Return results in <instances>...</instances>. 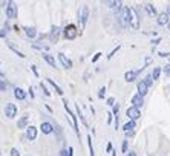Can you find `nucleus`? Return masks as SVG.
<instances>
[{
    "instance_id": "obj_7",
    "label": "nucleus",
    "mask_w": 170,
    "mask_h": 156,
    "mask_svg": "<svg viewBox=\"0 0 170 156\" xmlns=\"http://www.w3.org/2000/svg\"><path fill=\"white\" fill-rule=\"evenodd\" d=\"M5 115L8 116V118H14V116L17 115V107H16V104L8 103L6 107H5Z\"/></svg>"
},
{
    "instance_id": "obj_21",
    "label": "nucleus",
    "mask_w": 170,
    "mask_h": 156,
    "mask_svg": "<svg viewBox=\"0 0 170 156\" xmlns=\"http://www.w3.org/2000/svg\"><path fill=\"white\" fill-rule=\"evenodd\" d=\"M48 83H49V84H51L52 87H54V89H55V92H57L58 95H63V90H61V87H60V86H57L54 80H51V78H48Z\"/></svg>"
},
{
    "instance_id": "obj_24",
    "label": "nucleus",
    "mask_w": 170,
    "mask_h": 156,
    "mask_svg": "<svg viewBox=\"0 0 170 156\" xmlns=\"http://www.w3.org/2000/svg\"><path fill=\"white\" fill-rule=\"evenodd\" d=\"M160 74H161V68H155V69H153V72H152L153 80H158V78H160Z\"/></svg>"
},
{
    "instance_id": "obj_10",
    "label": "nucleus",
    "mask_w": 170,
    "mask_h": 156,
    "mask_svg": "<svg viewBox=\"0 0 170 156\" xmlns=\"http://www.w3.org/2000/svg\"><path fill=\"white\" fill-rule=\"evenodd\" d=\"M40 130L45 133V135H49V133H52L54 132V126H52L51 123H42V126H40Z\"/></svg>"
},
{
    "instance_id": "obj_19",
    "label": "nucleus",
    "mask_w": 170,
    "mask_h": 156,
    "mask_svg": "<svg viewBox=\"0 0 170 156\" xmlns=\"http://www.w3.org/2000/svg\"><path fill=\"white\" fill-rule=\"evenodd\" d=\"M14 97H16L17 100H20V101H22V100H25V98H26V94H25V90H23V89L17 87V89L14 90Z\"/></svg>"
},
{
    "instance_id": "obj_45",
    "label": "nucleus",
    "mask_w": 170,
    "mask_h": 156,
    "mask_svg": "<svg viewBox=\"0 0 170 156\" xmlns=\"http://www.w3.org/2000/svg\"><path fill=\"white\" fill-rule=\"evenodd\" d=\"M29 95H31V98H34V92H32V87H29Z\"/></svg>"
},
{
    "instance_id": "obj_42",
    "label": "nucleus",
    "mask_w": 170,
    "mask_h": 156,
    "mask_svg": "<svg viewBox=\"0 0 170 156\" xmlns=\"http://www.w3.org/2000/svg\"><path fill=\"white\" fill-rule=\"evenodd\" d=\"M31 69H32V72H34V75H35V77H38V72H37V68H35V66H31Z\"/></svg>"
},
{
    "instance_id": "obj_28",
    "label": "nucleus",
    "mask_w": 170,
    "mask_h": 156,
    "mask_svg": "<svg viewBox=\"0 0 170 156\" xmlns=\"http://www.w3.org/2000/svg\"><path fill=\"white\" fill-rule=\"evenodd\" d=\"M152 78H153V77H152V74H150V75H147V77H146V78H144V80H142V81H144V83H146L147 86H150V84H152V81H153Z\"/></svg>"
},
{
    "instance_id": "obj_16",
    "label": "nucleus",
    "mask_w": 170,
    "mask_h": 156,
    "mask_svg": "<svg viewBox=\"0 0 170 156\" xmlns=\"http://www.w3.org/2000/svg\"><path fill=\"white\" fill-rule=\"evenodd\" d=\"M135 77H136V72L135 71H127L124 74V80L127 83H132V81H135Z\"/></svg>"
},
{
    "instance_id": "obj_22",
    "label": "nucleus",
    "mask_w": 170,
    "mask_h": 156,
    "mask_svg": "<svg viewBox=\"0 0 170 156\" xmlns=\"http://www.w3.org/2000/svg\"><path fill=\"white\" fill-rule=\"evenodd\" d=\"M26 124H28V116H22V118L19 120V123H17V127L19 129H25ZM26 129H28V127H26Z\"/></svg>"
},
{
    "instance_id": "obj_25",
    "label": "nucleus",
    "mask_w": 170,
    "mask_h": 156,
    "mask_svg": "<svg viewBox=\"0 0 170 156\" xmlns=\"http://www.w3.org/2000/svg\"><path fill=\"white\" fill-rule=\"evenodd\" d=\"M9 49H11L12 52H16V54H17V55H19L20 58H25V57H26V55L23 54V52H20L19 49H16V48H14V46H12V45H9Z\"/></svg>"
},
{
    "instance_id": "obj_34",
    "label": "nucleus",
    "mask_w": 170,
    "mask_h": 156,
    "mask_svg": "<svg viewBox=\"0 0 170 156\" xmlns=\"http://www.w3.org/2000/svg\"><path fill=\"white\" fill-rule=\"evenodd\" d=\"M11 156H20V152L17 149H11Z\"/></svg>"
},
{
    "instance_id": "obj_43",
    "label": "nucleus",
    "mask_w": 170,
    "mask_h": 156,
    "mask_svg": "<svg viewBox=\"0 0 170 156\" xmlns=\"http://www.w3.org/2000/svg\"><path fill=\"white\" fill-rule=\"evenodd\" d=\"M115 129H118V115L115 116Z\"/></svg>"
},
{
    "instance_id": "obj_9",
    "label": "nucleus",
    "mask_w": 170,
    "mask_h": 156,
    "mask_svg": "<svg viewBox=\"0 0 170 156\" xmlns=\"http://www.w3.org/2000/svg\"><path fill=\"white\" fill-rule=\"evenodd\" d=\"M58 35H60V26H52V29L49 32V40L51 42H57Z\"/></svg>"
},
{
    "instance_id": "obj_11",
    "label": "nucleus",
    "mask_w": 170,
    "mask_h": 156,
    "mask_svg": "<svg viewBox=\"0 0 170 156\" xmlns=\"http://www.w3.org/2000/svg\"><path fill=\"white\" fill-rule=\"evenodd\" d=\"M87 17H89V8H87V6H83V8H81V14H80V23H81V26L86 25Z\"/></svg>"
},
{
    "instance_id": "obj_12",
    "label": "nucleus",
    "mask_w": 170,
    "mask_h": 156,
    "mask_svg": "<svg viewBox=\"0 0 170 156\" xmlns=\"http://www.w3.org/2000/svg\"><path fill=\"white\" fill-rule=\"evenodd\" d=\"M26 138L31 139V141H34V139L37 138V129L32 127V126H29L28 129H26Z\"/></svg>"
},
{
    "instance_id": "obj_1",
    "label": "nucleus",
    "mask_w": 170,
    "mask_h": 156,
    "mask_svg": "<svg viewBox=\"0 0 170 156\" xmlns=\"http://www.w3.org/2000/svg\"><path fill=\"white\" fill-rule=\"evenodd\" d=\"M77 34H78L77 26H74V25H68L66 28L63 29V35H64V38H68V40H74L77 37Z\"/></svg>"
},
{
    "instance_id": "obj_33",
    "label": "nucleus",
    "mask_w": 170,
    "mask_h": 156,
    "mask_svg": "<svg viewBox=\"0 0 170 156\" xmlns=\"http://www.w3.org/2000/svg\"><path fill=\"white\" fill-rule=\"evenodd\" d=\"M121 149H123V153H127V139H124V141H123Z\"/></svg>"
},
{
    "instance_id": "obj_2",
    "label": "nucleus",
    "mask_w": 170,
    "mask_h": 156,
    "mask_svg": "<svg viewBox=\"0 0 170 156\" xmlns=\"http://www.w3.org/2000/svg\"><path fill=\"white\" fill-rule=\"evenodd\" d=\"M63 104H64V109H66V112L69 113V116L72 118V123H74V130H75V133L80 136V130H78V121H77V116H75V113L69 109V106H68V101L66 100H63Z\"/></svg>"
},
{
    "instance_id": "obj_17",
    "label": "nucleus",
    "mask_w": 170,
    "mask_h": 156,
    "mask_svg": "<svg viewBox=\"0 0 170 156\" xmlns=\"http://www.w3.org/2000/svg\"><path fill=\"white\" fill-rule=\"evenodd\" d=\"M43 58H45V61H46L48 64H51L52 68H55V66H57V63H55V58L52 57V55H49L48 52H45V54H43Z\"/></svg>"
},
{
    "instance_id": "obj_38",
    "label": "nucleus",
    "mask_w": 170,
    "mask_h": 156,
    "mask_svg": "<svg viewBox=\"0 0 170 156\" xmlns=\"http://www.w3.org/2000/svg\"><path fill=\"white\" fill-rule=\"evenodd\" d=\"M0 89H2V92H5V89H6V83L2 80V84H0Z\"/></svg>"
},
{
    "instance_id": "obj_44",
    "label": "nucleus",
    "mask_w": 170,
    "mask_h": 156,
    "mask_svg": "<svg viewBox=\"0 0 170 156\" xmlns=\"http://www.w3.org/2000/svg\"><path fill=\"white\" fill-rule=\"evenodd\" d=\"M110 121H112V113L107 115V123H110Z\"/></svg>"
},
{
    "instance_id": "obj_27",
    "label": "nucleus",
    "mask_w": 170,
    "mask_h": 156,
    "mask_svg": "<svg viewBox=\"0 0 170 156\" xmlns=\"http://www.w3.org/2000/svg\"><path fill=\"white\" fill-rule=\"evenodd\" d=\"M163 72L166 77H170V64H166V66L163 68Z\"/></svg>"
},
{
    "instance_id": "obj_8",
    "label": "nucleus",
    "mask_w": 170,
    "mask_h": 156,
    "mask_svg": "<svg viewBox=\"0 0 170 156\" xmlns=\"http://www.w3.org/2000/svg\"><path fill=\"white\" fill-rule=\"evenodd\" d=\"M58 60H60V63L63 64V68H66V69H71V68H72V61H71L66 55H64V54H61V52L58 54Z\"/></svg>"
},
{
    "instance_id": "obj_6",
    "label": "nucleus",
    "mask_w": 170,
    "mask_h": 156,
    "mask_svg": "<svg viewBox=\"0 0 170 156\" xmlns=\"http://www.w3.org/2000/svg\"><path fill=\"white\" fill-rule=\"evenodd\" d=\"M120 17H121V22L124 25H130V8L123 6L121 11H120Z\"/></svg>"
},
{
    "instance_id": "obj_14",
    "label": "nucleus",
    "mask_w": 170,
    "mask_h": 156,
    "mask_svg": "<svg viewBox=\"0 0 170 156\" xmlns=\"http://www.w3.org/2000/svg\"><path fill=\"white\" fill-rule=\"evenodd\" d=\"M169 14L167 12H161V14L158 16V25H161V26H164V25H169L170 22H169Z\"/></svg>"
},
{
    "instance_id": "obj_23",
    "label": "nucleus",
    "mask_w": 170,
    "mask_h": 156,
    "mask_svg": "<svg viewBox=\"0 0 170 156\" xmlns=\"http://www.w3.org/2000/svg\"><path fill=\"white\" fill-rule=\"evenodd\" d=\"M146 9H147V12H149L150 16H160L158 12H156L155 6H152V5H146Z\"/></svg>"
},
{
    "instance_id": "obj_37",
    "label": "nucleus",
    "mask_w": 170,
    "mask_h": 156,
    "mask_svg": "<svg viewBox=\"0 0 170 156\" xmlns=\"http://www.w3.org/2000/svg\"><path fill=\"white\" fill-rule=\"evenodd\" d=\"M101 55H103V54H101V52H98V54H95V57L92 58V63H95V61H97V60H98V58H100Z\"/></svg>"
},
{
    "instance_id": "obj_47",
    "label": "nucleus",
    "mask_w": 170,
    "mask_h": 156,
    "mask_svg": "<svg viewBox=\"0 0 170 156\" xmlns=\"http://www.w3.org/2000/svg\"><path fill=\"white\" fill-rule=\"evenodd\" d=\"M129 156H136L135 153H129Z\"/></svg>"
},
{
    "instance_id": "obj_32",
    "label": "nucleus",
    "mask_w": 170,
    "mask_h": 156,
    "mask_svg": "<svg viewBox=\"0 0 170 156\" xmlns=\"http://www.w3.org/2000/svg\"><path fill=\"white\" fill-rule=\"evenodd\" d=\"M40 86H42V89H43V92H45V95H46V97H49V95H51V92H49V90H48V87H46V86H45L43 83H42Z\"/></svg>"
},
{
    "instance_id": "obj_4",
    "label": "nucleus",
    "mask_w": 170,
    "mask_h": 156,
    "mask_svg": "<svg viewBox=\"0 0 170 156\" xmlns=\"http://www.w3.org/2000/svg\"><path fill=\"white\" fill-rule=\"evenodd\" d=\"M6 17L8 19H16L17 17V6H16V3H12V2L6 3Z\"/></svg>"
},
{
    "instance_id": "obj_48",
    "label": "nucleus",
    "mask_w": 170,
    "mask_h": 156,
    "mask_svg": "<svg viewBox=\"0 0 170 156\" xmlns=\"http://www.w3.org/2000/svg\"><path fill=\"white\" fill-rule=\"evenodd\" d=\"M167 26H169V29H170V23H169V25H167Z\"/></svg>"
},
{
    "instance_id": "obj_40",
    "label": "nucleus",
    "mask_w": 170,
    "mask_h": 156,
    "mask_svg": "<svg viewBox=\"0 0 170 156\" xmlns=\"http://www.w3.org/2000/svg\"><path fill=\"white\" fill-rule=\"evenodd\" d=\"M160 42H161V38L158 37V38H155V40H152V45H158Z\"/></svg>"
},
{
    "instance_id": "obj_13",
    "label": "nucleus",
    "mask_w": 170,
    "mask_h": 156,
    "mask_svg": "<svg viewBox=\"0 0 170 156\" xmlns=\"http://www.w3.org/2000/svg\"><path fill=\"white\" fill-rule=\"evenodd\" d=\"M147 89H149V86L141 80V81L138 83V95H139V97H144V95L147 94Z\"/></svg>"
},
{
    "instance_id": "obj_35",
    "label": "nucleus",
    "mask_w": 170,
    "mask_h": 156,
    "mask_svg": "<svg viewBox=\"0 0 170 156\" xmlns=\"http://www.w3.org/2000/svg\"><path fill=\"white\" fill-rule=\"evenodd\" d=\"M158 55H160V57H163V58H167V57H170V54H169V52H163V51H161V52H158Z\"/></svg>"
},
{
    "instance_id": "obj_5",
    "label": "nucleus",
    "mask_w": 170,
    "mask_h": 156,
    "mask_svg": "<svg viewBox=\"0 0 170 156\" xmlns=\"http://www.w3.org/2000/svg\"><path fill=\"white\" fill-rule=\"evenodd\" d=\"M130 26L133 29H139V17L133 8H130Z\"/></svg>"
},
{
    "instance_id": "obj_3",
    "label": "nucleus",
    "mask_w": 170,
    "mask_h": 156,
    "mask_svg": "<svg viewBox=\"0 0 170 156\" xmlns=\"http://www.w3.org/2000/svg\"><path fill=\"white\" fill-rule=\"evenodd\" d=\"M126 115H127V118H129L130 121H136L139 116H141V112H139V109H136V107H133V106H130V107L126 110Z\"/></svg>"
},
{
    "instance_id": "obj_29",
    "label": "nucleus",
    "mask_w": 170,
    "mask_h": 156,
    "mask_svg": "<svg viewBox=\"0 0 170 156\" xmlns=\"http://www.w3.org/2000/svg\"><path fill=\"white\" fill-rule=\"evenodd\" d=\"M116 51H120V46H116V48H113V49H112V52H110V54L107 55V58H109V60H110V58H112V57L116 54Z\"/></svg>"
},
{
    "instance_id": "obj_15",
    "label": "nucleus",
    "mask_w": 170,
    "mask_h": 156,
    "mask_svg": "<svg viewBox=\"0 0 170 156\" xmlns=\"http://www.w3.org/2000/svg\"><path fill=\"white\" fill-rule=\"evenodd\" d=\"M25 34L29 38H35L37 37V31H35L34 26H25Z\"/></svg>"
},
{
    "instance_id": "obj_18",
    "label": "nucleus",
    "mask_w": 170,
    "mask_h": 156,
    "mask_svg": "<svg viewBox=\"0 0 170 156\" xmlns=\"http://www.w3.org/2000/svg\"><path fill=\"white\" fill-rule=\"evenodd\" d=\"M135 121H127L126 124H124V133H129V132H133V129H135Z\"/></svg>"
},
{
    "instance_id": "obj_41",
    "label": "nucleus",
    "mask_w": 170,
    "mask_h": 156,
    "mask_svg": "<svg viewBox=\"0 0 170 156\" xmlns=\"http://www.w3.org/2000/svg\"><path fill=\"white\" fill-rule=\"evenodd\" d=\"M6 32H8V29H6V28H3V29H2V32H0V35H2V38H3L5 35H6Z\"/></svg>"
},
{
    "instance_id": "obj_31",
    "label": "nucleus",
    "mask_w": 170,
    "mask_h": 156,
    "mask_svg": "<svg viewBox=\"0 0 170 156\" xmlns=\"http://www.w3.org/2000/svg\"><path fill=\"white\" fill-rule=\"evenodd\" d=\"M104 94H106V87H101L98 92V98H104Z\"/></svg>"
},
{
    "instance_id": "obj_39",
    "label": "nucleus",
    "mask_w": 170,
    "mask_h": 156,
    "mask_svg": "<svg viewBox=\"0 0 170 156\" xmlns=\"http://www.w3.org/2000/svg\"><path fill=\"white\" fill-rule=\"evenodd\" d=\"M113 103H115V100H113V98H109V100H107V104H109V106H115Z\"/></svg>"
},
{
    "instance_id": "obj_26",
    "label": "nucleus",
    "mask_w": 170,
    "mask_h": 156,
    "mask_svg": "<svg viewBox=\"0 0 170 156\" xmlns=\"http://www.w3.org/2000/svg\"><path fill=\"white\" fill-rule=\"evenodd\" d=\"M87 141H89V152H90V156H95L94 147H92V138H90V135H87Z\"/></svg>"
},
{
    "instance_id": "obj_20",
    "label": "nucleus",
    "mask_w": 170,
    "mask_h": 156,
    "mask_svg": "<svg viewBox=\"0 0 170 156\" xmlns=\"http://www.w3.org/2000/svg\"><path fill=\"white\" fill-rule=\"evenodd\" d=\"M132 104H133V107L139 109V107L142 106V97H139V95H135V97L132 98Z\"/></svg>"
},
{
    "instance_id": "obj_36",
    "label": "nucleus",
    "mask_w": 170,
    "mask_h": 156,
    "mask_svg": "<svg viewBox=\"0 0 170 156\" xmlns=\"http://www.w3.org/2000/svg\"><path fill=\"white\" fill-rule=\"evenodd\" d=\"M60 156H71V155L68 153V150H66V149H63V150L60 152Z\"/></svg>"
},
{
    "instance_id": "obj_30",
    "label": "nucleus",
    "mask_w": 170,
    "mask_h": 156,
    "mask_svg": "<svg viewBox=\"0 0 170 156\" xmlns=\"http://www.w3.org/2000/svg\"><path fill=\"white\" fill-rule=\"evenodd\" d=\"M112 112H113V115H115V116L118 115V112H120V104H115L113 109H112Z\"/></svg>"
},
{
    "instance_id": "obj_46",
    "label": "nucleus",
    "mask_w": 170,
    "mask_h": 156,
    "mask_svg": "<svg viewBox=\"0 0 170 156\" xmlns=\"http://www.w3.org/2000/svg\"><path fill=\"white\" fill-rule=\"evenodd\" d=\"M106 150H107V152H112V146H110V144H107V149H106Z\"/></svg>"
}]
</instances>
